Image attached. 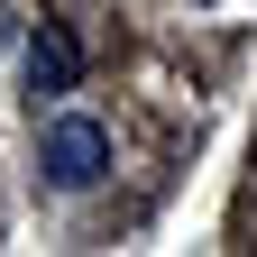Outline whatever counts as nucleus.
<instances>
[{"mask_svg": "<svg viewBox=\"0 0 257 257\" xmlns=\"http://www.w3.org/2000/svg\"><path fill=\"white\" fill-rule=\"evenodd\" d=\"M37 175H46L55 193H92V184L110 175V128H101V119H74V110H64V119H46Z\"/></svg>", "mask_w": 257, "mask_h": 257, "instance_id": "nucleus-1", "label": "nucleus"}, {"mask_svg": "<svg viewBox=\"0 0 257 257\" xmlns=\"http://www.w3.org/2000/svg\"><path fill=\"white\" fill-rule=\"evenodd\" d=\"M74 83H83V46L64 37V28H37V37H28V92H37V101H64Z\"/></svg>", "mask_w": 257, "mask_h": 257, "instance_id": "nucleus-2", "label": "nucleus"}]
</instances>
